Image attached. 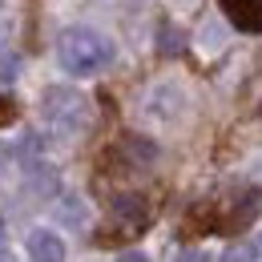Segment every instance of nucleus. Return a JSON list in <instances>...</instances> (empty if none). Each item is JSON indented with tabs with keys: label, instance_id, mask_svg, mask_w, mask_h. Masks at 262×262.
Masks as SVG:
<instances>
[{
	"label": "nucleus",
	"instance_id": "nucleus-1",
	"mask_svg": "<svg viewBox=\"0 0 262 262\" xmlns=\"http://www.w3.org/2000/svg\"><path fill=\"white\" fill-rule=\"evenodd\" d=\"M57 61L69 77H97L117 61V45L89 25H69L57 36Z\"/></svg>",
	"mask_w": 262,
	"mask_h": 262
},
{
	"label": "nucleus",
	"instance_id": "nucleus-2",
	"mask_svg": "<svg viewBox=\"0 0 262 262\" xmlns=\"http://www.w3.org/2000/svg\"><path fill=\"white\" fill-rule=\"evenodd\" d=\"M40 113H45V125L53 133H61V137H77L81 129H89V121H93L89 97H85L81 89H73V85H53V89H45Z\"/></svg>",
	"mask_w": 262,
	"mask_h": 262
},
{
	"label": "nucleus",
	"instance_id": "nucleus-3",
	"mask_svg": "<svg viewBox=\"0 0 262 262\" xmlns=\"http://www.w3.org/2000/svg\"><path fill=\"white\" fill-rule=\"evenodd\" d=\"M25 250L33 262H65V238L57 230H45V226H33L29 238H25Z\"/></svg>",
	"mask_w": 262,
	"mask_h": 262
},
{
	"label": "nucleus",
	"instance_id": "nucleus-4",
	"mask_svg": "<svg viewBox=\"0 0 262 262\" xmlns=\"http://www.w3.org/2000/svg\"><path fill=\"white\" fill-rule=\"evenodd\" d=\"M218 8L238 33H262V0H218Z\"/></svg>",
	"mask_w": 262,
	"mask_h": 262
},
{
	"label": "nucleus",
	"instance_id": "nucleus-5",
	"mask_svg": "<svg viewBox=\"0 0 262 262\" xmlns=\"http://www.w3.org/2000/svg\"><path fill=\"white\" fill-rule=\"evenodd\" d=\"M89 218H93V210H89V202L81 194H65L57 202V222L65 230H85L89 226Z\"/></svg>",
	"mask_w": 262,
	"mask_h": 262
},
{
	"label": "nucleus",
	"instance_id": "nucleus-6",
	"mask_svg": "<svg viewBox=\"0 0 262 262\" xmlns=\"http://www.w3.org/2000/svg\"><path fill=\"white\" fill-rule=\"evenodd\" d=\"M113 218H117V222H121L125 230L145 226V218H149V210H145V198H137V194L117 198V202H113Z\"/></svg>",
	"mask_w": 262,
	"mask_h": 262
},
{
	"label": "nucleus",
	"instance_id": "nucleus-7",
	"mask_svg": "<svg viewBox=\"0 0 262 262\" xmlns=\"http://www.w3.org/2000/svg\"><path fill=\"white\" fill-rule=\"evenodd\" d=\"M29 173H33V190H36V194H57V169H53V165L33 162V165H29Z\"/></svg>",
	"mask_w": 262,
	"mask_h": 262
},
{
	"label": "nucleus",
	"instance_id": "nucleus-8",
	"mask_svg": "<svg viewBox=\"0 0 262 262\" xmlns=\"http://www.w3.org/2000/svg\"><path fill=\"white\" fill-rule=\"evenodd\" d=\"M20 77V57L12 49H0V85H12Z\"/></svg>",
	"mask_w": 262,
	"mask_h": 262
},
{
	"label": "nucleus",
	"instance_id": "nucleus-9",
	"mask_svg": "<svg viewBox=\"0 0 262 262\" xmlns=\"http://www.w3.org/2000/svg\"><path fill=\"white\" fill-rule=\"evenodd\" d=\"M254 258H258V246H250V242H234L222 254V262H254Z\"/></svg>",
	"mask_w": 262,
	"mask_h": 262
},
{
	"label": "nucleus",
	"instance_id": "nucleus-10",
	"mask_svg": "<svg viewBox=\"0 0 262 262\" xmlns=\"http://www.w3.org/2000/svg\"><path fill=\"white\" fill-rule=\"evenodd\" d=\"M162 53L165 57H169V53H182V33L169 29V25H162Z\"/></svg>",
	"mask_w": 262,
	"mask_h": 262
},
{
	"label": "nucleus",
	"instance_id": "nucleus-11",
	"mask_svg": "<svg viewBox=\"0 0 262 262\" xmlns=\"http://www.w3.org/2000/svg\"><path fill=\"white\" fill-rule=\"evenodd\" d=\"M178 262H210V254H202V250H186V254H178Z\"/></svg>",
	"mask_w": 262,
	"mask_h": 262
},
{
	"label": "nucleus",
	"instance_id": "nucleus-12",
	"mask_svg": "<svg viewBox=\"0 0 262 262\" xmlns=\"http://www.w3.org/2000/svg\"><path fill=\"white\" fill-rule=\"evenodd\" d=\"M113 262H149V258H145L141 250H125V254H117Z\"/></svg>",
	"mask_w": 262,
	"mask_h": 262
},
{
	"label": "nucleus",
	"instance_id": "nucleus-13",
	"mask_svg": "<svg viewBox=\"0 0 262 262\" xmlns=\"http://www.w3.org/2000/svg\"><path fill=\"white\" fill-rule=\"evenodd\" d=\"M12 113H16V109H12L8 101H0V121H12Z\"/></svg>",
	"mask_w": 262,
	"mask_h": 262
},
{
	"label": "nucleus",
	"instance_id": "nucleus-14",
	"mask_svg": "<svg viewBox=\"0 0 262 262\" xmlns=\"http://www.w3.org/2000/svg\"><path fill=\"white\" fill-rule=\"evenodd\" d=\"M0 262H16V254H12L8 246H0Z\"/></svg>",
	"mask_w": 262,
	"mask_h": 262
},
{
	"label": "nucleus",
	"instance_id": "nucleus-15",
	"mask_svg": "<svg viewBox=\"0 0 262 262\" xmlns=\"http://www.w3.org/2000/svg\"><path fill=\"white\" fill-rule=\"evenodd\" d=\"M8 165V149H4V141H0V169Z\"/></svg>",
	"mask_w": 262,
	"mask_h": 262
},
{
	"label": "nucleus",
	"instance_id": "nucleus-16",
	"mask_svg": "<svg viewBox=\"0 0 262 262\" xmlns=\"http://www.w3.org/2000/svg\"><path fill=\"white\" fill-rule=\"evenodd\" d=\"M258 254H262V238H258Z\"/></svg>",
	"mask_w": 262,
	"mask_h": 262
},
{
	"label": "nucleus",
	"instance_id": "nucleus-17",
	"mask_svg": "<svg viewBox=\"0 0 262 262\" xmlns=\"http://www.w3.org/2000/svg\"><path fill=\"white\" fill-rule=\"evenodd\" d=\"M258 113H262V109H258Z\"/></svg>",
	"mask_w": 262,
	"mask_h": 262
}]
</instances>
